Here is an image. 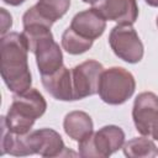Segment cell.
I'll return each instance as SVG.
<instances>
[{
    "mask_svg": "<svg viewBox=\"0 0 158 158\" xmlns=\"http://www.w3.org/2000/svg\"><path fill=\"white\" fill-rule=\"evenodd\" d=\"M28 46L22 33L11 32L1 37V78L7 89L20 94L31 88L32 77L28 68Z\"/></svg>",
    "mask_w": 158,
    "mask_h": 158,
    "instance_id": "obj_1",
    "label": "cell"
},
{
    "mask_svg": "<svg viewBox=\"0 0 158 158\" xmlns=\"http://www.w3.org/2000/svg\"><path fill=\"white\" fill-rule=\"evenodd\" d=\"M47 109V102L43 95L37 90L30 88L28 90L14 94L12 102L5 118L7 128L16 135H27L35 121L40 118Z\"/></svg>",
    "mask_w": 158,
    "mask_h": 158,
    "instance_id": "obj_2",
    "label": "cell"
},
{
    "mask_svg": "<svg viewBox=\"0 0 158 158\" xmlns=\"http://www.w3.org/2000/svg\"><path fill=\"white\" fill-rule=\"evenodd\" d=\"M136 81L133 75L122 67L104 69L99 83V96L109 105H121L135 93Z\"/></svg>",
    "mask_w": 158,
    "mask_h": 158,
    "instance_id": "obj_3",
    "label": "cell"
},
{
    "mask_svg": "<svg viewBox=\"0 0 158 158\" xmlns=\"http://www.w3.org/2000/svg\"><path fill=\"white\" fill-rule=\"evenodd\" d=\"M125 142V132L118 126L101 127L79 142V156L84 158H107L118 151Z\"/></svg>",
    "mask_w": 158,
    "mask_h": 158,
    "instance_id": "obj_4",
    "label": "cell"
},
{
    "mask_svg": "<svg viewBox=\"0 0 158 158\" xmlns=\"http://www.w3.org/2000/svg\"><path fill=\"white\" fill-rule=\"evenodd\" d=\"M30 154H40L48 158L75 156L74 152L65 148L60 135L52 128H41L22 135V157Z\"/></svg>",
    "mask_w": 158,
    "mask_h": 158,
    "instance_id": "obj_5",
    "label": "cell"
},
{
    "mask_svg": "<svg viewBox=\"0 0 158 158\" xmlns=\"http://www.w3.org/2000/svg\"><path fill=\"white\" fill-rule=\"evenodd\" d=\"M112 52L127 63H138L143 57V44L132 25H117L109 35Z\"/></svg>",
    "mask_w": 158,
    "mask_h": 158,
    "instance_id": "obj_6",
    "label": "cell"
},
{
    "mask_svg": "<svg viewBox=\"0 0 158 158\" xmlns=\"http://www.w3.org/2000/svg\"><path fill=\"white\" fill-rule=\"evenodd\" d=\"M70 72L74 100H81L98 93L100 78L104 72L101 63L89 59L79 65H75L73 69H70Z\"/></svg>",
    "mask_w": 158,
    "mask_h": 158,
    "instance_id": "obj_7",
    "label": "cell"
},
{
    "mask_svg": "<svg viewBox=\"0 0 158 158\" xmlns=\"http://www.w3.org/2000/svg\"><path fill=\"white\" fill-rule=\"evenodd\" d=\"M132 118L136 130L142 136L151 137L158 121V96L151 91L138 94L133 102Z\"/></svg>",
    "mask_w": 158,
    "mask_h": 158,
    "instance_id": "obj_8",
    "label": "cell"
},
{
    "mask_svg": "<svg viewBox=\"0 0 158 158\" xmlns=\"http://www.w3.org/2000/svg\"><path fill=\"white\" fill-rule=\"evenodd\" d=\"M95 9L105 20L118 25H133L138 17L136 0H101Z\"/></svg>",
    "mask_w": 158,
    "mask_h": 158,
    "instance_id": "obj_9",
    "label": "cell"
},
{
    "mask_svg": "<svg viewBox=\"0 0 158 158\" xmlns=\"http://www.w3.org/2000/svg\"><path fill=\"white\" fill-rule=\"evenodd\" d=\"M69 27L79 36L94 41L104 33L106 28V20L95 7H91L78 12L73 17Z\"/></svg>",
    "mask_w": 158,
    "mask_h": 158,
    "instance_id": "obj_10",
    "label": "cell"
},
{
    "mask_svg": "<svg viewBox=\"0 0 158 158\" xmlns=\"http://www.w3.org/2000/svg\"><path fill=\"white\" fill-rule=\"evenodd\" d=\"M42 84L44 89L57 100L73 101L72 72L62 65L57 72L49 75H42Z\"/></svg>",
    "mask_w": 158,
    "mask_h": 158,
    "instance_id": "obj_11",
    "label": "cell"
},
{
    "mask_svg": "<svg viewBox=\"0 0 158 158\" xmlns=\"http://www.w3.org/2000/svg\"><path fill=\"white\" fill-rule=\"evenodd\" d=\"M70 0H38L37 4L30 7L25 15L42 21L52 27V25L62 19L69 10Z\"/></svg>",
    "mask_w": 158,
    "mask_h": 158,
    "instance_id": "obj_12",
    "label": "cell"
},
{
    "mask_svg": "<svg viewBox=\"0 0 158 158\" xmlns=\"http://www.w3.org/2000/svg\"><path fill=\"white\" fill-rule=\"evenodd\" d=\"M65 133L74 141H83L93 135V120L84 111H72L65 115L63 121Z\"/></svg>",
    "mask_w": 158,
    "mask_h": 158,
    "instance_id": "obj_13",
    "label": "cell"
},
{
    "mask_svg": "<svg viewBox=\"0 0 158 158\" xmlns=\"http://www.w3.org/2000/svg\"><path fill=\"white\" fill-rule=\"evenodd\" d=\"M123 153L130 158H151L158 156V149L153 141L144 137H136L123 146Z\"/></svg>",
    "mask_w": 158,
    "mask_h": 158,
    "instance_id": "obj_14",
    "label": "cell"
},
{
    "mask_svg": "<svg viewBox=\"0 0 158 158\" xmlns=\"http://www.w3.org/2000/svg\"><path fill=\"white\" fill-rule=\"evenodd\" d=\"M93 40L84 38L74 32L70 27H68L62 35V47L69 54H81L91 48Z\"/></svg>",
    "mask_w": 158,
    "mask_h": 158,
    "instance_id": "obj_15",
    "label": "cell"
},
{
    "mask_svg": "<svg viewBox=\"0 0 158 158\" xmlns=\"http://www.w3.org/2000/svg\"><path fill=\"white\" fill-rule=\"evenodd\" d=\"M1 16H2V27H1V37H2L5 32L11 27L12 20H11V15H9L5 9H1Z\"/></svg>",
    "mask_w": 158,
    "mask_h": 158,
    "instance_id": "obj_16",
    "label": "cell"
},
{
    "mask_svg": "<svg viewBox=\"0 0 158 158\" xmlns=\"http://www.w3.org/2000/svg\"><path fill=\"white\" fill-rule=\"evenodd\" d=\"M2 1L5 4H7V5H11V6H19L22 2H25L26 0H2Z\"/></svg>",
    "mask_w": 158,
    "mask_h": 158,
    "instance_id": "obj_17",
    "label": "cell"
},
{
    "mask_svg": "<svg viewBox=\"0 0 158 158\" xmlns=\"http://www.w3.org/2000/svg\"><path fill=\"white\" fill-rule=\"evenodd\" d=\"M151 137L158 141V121H157V123H156V126H154V128H153V131H152Z\"/></svg>",
    "mask_w": 158,
    "mask_h": 158,
    "instance_id": "obj_18",
    "label": "cell"
},
{
    "mask_svg": "<svg viewBox=\"0 0 158 158\" xmlns=\"http://www.w3.org/2000/svg\"><path fill=\"white\" fill-rule=\"evenodd\" d=\"M146 4H148L149 6H153V7H158V0H144Z\"/></svg>",
    "mask_w": 158,
    "mask_h": 158,
    "instance_id": "obj_19",
    "label": "cell"
},
{
    "mask_svg": "<svg viewBox=\"0 0 158 158\" xmlns=\"http://www.w3.org/2000/svg\"><path fill=\"white\" fill-rule=\"evenodd\" d=\"M83 1L86 2V4H93V5H94V4H96V2H100L101 0H83Z\"/></svg>",
    "mask_w": 158,
    "mask_h": 158,
    "instance_id": "obj_20",
    "label": "cell"
},
{
    "mask_svg": "<svg viewBox=\"0 0 158 158\" xmlns=\"http://www.w3.org/2000/svg\"><path fill=\"white\" fill-rule=\"evenodd\" d=\"M157 27H158V17H157Z\"/></svg>",
    "mask_w": 158,
    "mask_h": 158,
    "instance_id": "obj_21",
    "label": "cell"
}]
</instances>
